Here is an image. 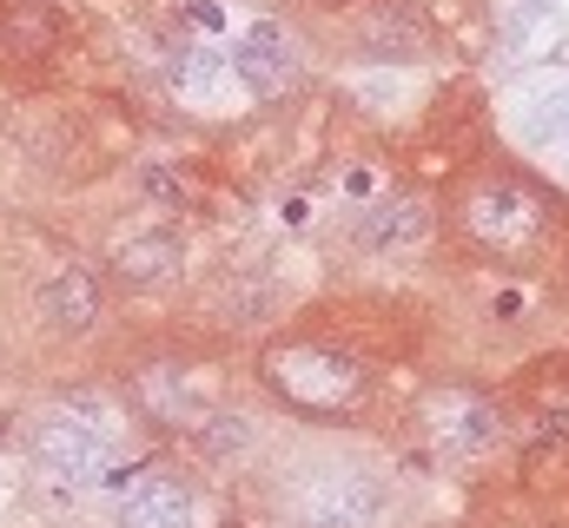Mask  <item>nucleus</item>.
<instances>
[{"label": "nucleus", "instance_id": "nucleus-1", "mask_svg": "<svg viewBox=\"0 0 569 528\" xmlns=\"http://www.w3.org/2000/svg\"><path fill=\"white\" fill-rule=\"evenodd\" d=\"M556 199L530 179V172H510V165H491L477 172V179L457 186L450 199V218L457 231L491 257V264H510V272H530V264H543L549 238H556Z\"/></svg>", "mask_w": 569, "mask_h": 528}, {"label": "nucleus", "instance_id": "nucleus-2", "mask_svg": "<svg viewBox=\"0 0 569 528\" xmlns=\"http://www.w3.org/2000/svg\"><path fill=\"white\" fill-rule=\"evenodd\" d=\"M265 384L292 416H345L364 403V370L324 337H292L265 357Z\"/></svg>", "mask_w": 569, "mask_h": 528}, {"label": "nucleus", "instance_id": "nucleus-3", "mask_svg": "<svg viewBox=\"0 0 569 528\" xmlns=\"http://www.w3.org/2000/svg\"><path fill=\"white\" fill-rule=\"evenodd\" d=\"M324 40L338 47V60H358V66H418L444 53V27L418 0H358L332 21Z\"/></svg>", "mask_w": 569, "mask_h": 528}, {"label": "nucleus", "instance_id": "nucleus-4", "mask_svg": "<svg viewBox=\"0 0 569 528\" xmlns=\"http://www.w3.org/2000/svg\"><path fill=\"white\" fill-rule=\"evenodd\" d=\"M34 456H40V469L60 476V482H100V476L113 469V456H120L113 416H107L100 403H87V397L47 410V416L34 423Z\"/></svg>", "mask_w": 569, "mask_h": 528}, {"label": "nucleus", "instance_id": "nucleus-5", "mask_svg": "<svg viewBox=\"0 0 569 528\" xmlns=\"http://www.w3.org/2000/svg\"><path fill=\"white\" fill-rule=\"evenodd\" d=\"M73 53V21L53 0H8L0 8V66L14 86H47L66 73Z\"/></svg>", "mask_w": 569, "mask_h": 528}, {"label": "nucleus", "instance_id": "nucleus-6", "mask_svg": "<svg viewBox=\"0 0 569 528\" xmlns=\"http://www.w3.org/2000/svg\"><path fill=\"white\" fill-rule=\"evenodd\" d=\"M298 528H378L391 515V489L378 469L358 463H332V469H311L292 495Z\"/></svg>", "mask_w": 569, "mask_h": 528}, {"label": "nucleus", "instance_id": "nucleus-7", "mask_svg": "<svg viewBox=\"0 0 569 528\" xmlns=\"http://www.w3.org/2000/svg\"><path fill=\"white\" fill-rule=\"evenodd\" d=\"M225 60H232V79L246 86L252 100H285L292 86L305 79V53H298V40H292L279 21L246 27V34L225 47Z\"/></svg>", "mask_w": 569, "mask_h": 528}, {"label": "nucleus", "instance_id": "nucleus-8", "mask_svg": "<svg viewBox=\"0 0 569 528\" xmlns=\"http://www.w3.org/2000/svg\"><path fill=\"white\" fill-rule=\"evenodd\" d=\"M345 238H351L358 251H371V257L411 251V244L431 238V205H424L418 192H404V186H384V192H371V199H358V205L345 212Z\"/></svg>", "mask_w": 569, "mask_h": 528}, {"label": "nucleus", "instance_id": "nucleus-9", "mask_svg": "<svg viewBox=\"0 0 569 528\" xmlns=\"http://www.w3.org/2000/svg\"><path fill=\"white\" fill-rule=\"evenodd\" d=\"M431 436H437L444 456H491L504 443V410L483 390L450 384V390L431 397Z\"/></svg>", "mask_w": 569, "mask_h": 528}, {"label": "nucleus", "instance_id": "nucleus-10", "mask_svg": "<svg viewBox=\"0 0 569 528\" xmlns=\"http://www.w3.org/2000/svg\"><path fill=\"white\" fill-rule=\"evenodd\" d=\"M113 528H199V489L180 469H139L120 495Z\"/></svg>", "mask_w": 569, "mask_h": 528}, {"label": "nucleus", "instance_id": "nucleus-11", "mask_svg": "<svg viewBox=\"0 0 569 528\" xmlns=\"http://www.w3.org/2000/svg\"><path fill=\"white\" fill-rule=\"evenodd\" d=\"M180 264H186V238L173 225H146L107 251V278L120 291H159L166 278H180Z\"/></svg>", "mask_w": 569, "mask_h": 528}, {"label": "nucleus", "instance_id": "nucleus-12", "mask_svg": "<svg viewBox=\"0 0 569 528\" xmlns=\"http://www.w3.org/2000/svg\"><path fill=\"white\" fill-rule=\"evenodd\" d=\"M107 311V285L100 272H87V264H60V272L40 285V317L60 330V337H87Z\"/></svg>", "mask_w": 569, "mask_h": 528}, {"label": "nucleus", "instance_id": "nucleus-13", "mask_svg": "<svg viewBox=\"0 0 569 528\" xmlns=\"http://www.w3.org/2000/svg\"><path fill=\"white\" fill-rule=\"evenodd\" d=\"M186 436H193V450H199L206 463H238V456L252 450L259 423H252V416H232V410H206Z\"/></svg>", "mask_w": 569, "mask_h": 528}, {"label": "nucleus", "instance_id": "nucleus-14", "mask_svg": "<svg viewBox=\"0 0 569 528\" xmlns=\"http://www.w3.org/2000/svg\"><path fill=\"white\" fill-rule=\"evenodd\" d=\"M232 73V60L219 47H199V40H166V79L180 86V93H212V86Z\"/></svg>", "mask_w": 569, "mask_h": 528}, {"label": "nucleus", "instance_id": "nucleus-15", "mask_svg": "<svg viewBox=\"0 0 569 528\" xmlns=\"http://www.w3.org/2000/svg\"><path fill=\"white\" fill-rule=\"evenodd\" d=\"M523 133L536 152H562L569 159V86H543V93L523 106Z\"/></svg>", "mask_w": 569, "mask_h": 528}, {"label": "nucleus", "instance_id": "nucleus-16", "mask_svg": "<svg viewBox=\"0 0 569 528\" xmlns=\"http://www.w3.org/2000/svg\"><path fill=\"white\" fill-rule=\"evenodd\" d=\"M133 179H139V192L152 199V205H186V172L180 165H166V159H139V172H133Z\"/></svg>", "mask_w": 569, "mask_h": 528}, {"label": "nucleus", "instance_id": "nucleus-17", "mask_svg": "<svg viewBox=\"0 0 569 528\" xmlns=\"http://www.w3.org/2000/svg\"><path fill=\"white\" fill-rule=\"evenodd\" d=\"M318 8H332V14H345V8H358V0H318Z\"/></svg>", "mask_w": 569, "mask_h": 528}, {"label": "nucleus", "instance_id": "nucleus-18", "mask_svg": "<svg viewBox=\"0 0 569 528\" xmlns=\"http://www.w3.org/2000/svg\"><path fill=\"white\" fill-rule=\"evenodd\" d=\"M0 113H8V100H0Z\"/></svg>", "mask_w": 569, "mask_h": 528}]
</instances>
